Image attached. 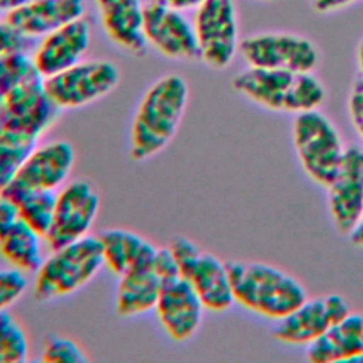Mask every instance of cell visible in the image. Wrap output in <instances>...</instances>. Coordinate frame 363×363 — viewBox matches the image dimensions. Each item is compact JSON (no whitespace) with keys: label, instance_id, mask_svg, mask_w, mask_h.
I'll use <instances>...</instances> for the list:
<instances>
[{"label":"cell","instance_id":"1","mask_svg":"<svg viewBox=\"0 0 363 363\" xmlns=\"http://www.w3.org/2000/svg\"><path fill=\"white\" fill-rule=\"evenodd\" d=\"M189 85L179 74L155 81L142 96L129 132V153L136 162L159 155L172 142L184 116Z\"/></svg>","mask_w":363,"mask_h":363},{"label":"cell","instance_id":"2","mask_svg":"<svg viewBox=\"0 0 363 363\" xmlns=\"http://www.w3.org/2000/svg\"><path fill=\"white\" fill-rule=\"evenodd\" d=\"M234 302L271 320H279L298 308L306 289L291 274L261 261L227 262Z\"/></svg>","mask_w":363,"mask_h":363},{"label":"cell","instance_id":"3","mask_svg":"<svg viewBox=\"0 0 363 363\" xmlns=\"http://www.w3.org/2000/svg\"><path fill=\"white\" fill-rule=\"evenodd\" d=\"M231 85L254 104L275 112L315 111L326 98L323 84L312 72L248 67L234 75Z\"/></svg>","mask_w":363,"mask_h":363},{"label":"cell","instance_id":"4","mask_svg":"<svg viewBox=\"0 0 363 363\" xmlns=\"http://www.w3.org/2000/svg\"><path fill=\"white\" fill-rule=\"evenodd\" d=\"M102 267L104 257L98 237L86 235L51 250L35 272L34 296L47 302L72 295L91 282Z\"/></svg>","mask_w":363,"mask_h":363},{"label":"cell","instance_id":"5","mask_svg":"<svg viewBox=\"0 0 363 363\" xmlns=\"http://www.w3.org/2000/svg\"><path fill=\"white\" fill-rule=\"evenodd\" d=\"M292 142L303 172L316 184L328 187L346 152L335 123L318 109L296 113Z\"/></svg>","mask_w":363,"mask_h":363},{"label":"cell","instance_id":"6","mask_svg":"<svg viewBox=\"0 0 363 363\" xmlns=\"http://www.w3.org/2000/svg\"><path fill=\"white\" fill-rule=\"evenodd\" d=\"M119 77V69L112 61L81 60L75 65L44 78V85L61 111L77 109L111 94L118 86Z\"/></svg>","mask_w":363,"mask_h":363},{"label":"cell","instance_id":"7","mask_svg":"<svg viewBox=\"0 0 363 363\" xmlns=\"http://www.w3.org/2000/svg\"><path fill=\"white\" fill-rule=\"evenodd\" d=\"M194 31L200 60L224 69L238 51V20L234 0H206L196 9Z\"/></svg>","mask_w":363,"mask_h":363},{"label":"cell","instance_id":"8","mask_svg":"<svg viewBox=\"0 0 363 363\" xmlns=\"http://www.w3.org/2000/svg\"><path fill=\"white\" fill-rule=\"evenodd\" d=\"M60 111L45 89L44 78L34 68L1 99L0 126L40 139L55 123Z\"/></svg>","mask_w":363,"mask_h":363},{"label":"cell","instance_id":"9","mask_svg":"<svg viewBox=\"0 0 363 363\" xmlns=\"http://www.w3.org/2000/svg\"><path fill=\"white\" fill-rule=\"evenodd\" d=\"M75 163L74 146L67 140L37 145L16 177L0 191L13 201L30 191H55L69 177Z\"/></svg>","mask_w":363,"mask_h":363},{"label":"cell","instance_id":"10","mask_svg":"<svg viewBox=\"0 0 363 363\" xmlns=\"http://www.w3.org/2000/svg\"><path fill=\"white\" fill-rule=\"evenodd\" d=\"M238 51L248 67L312 72L319 62L315 44L291 33H261L240 41Z\"/></svg>","mask_w":363,"mask_h":363},{"label":"cell","instance_id":"11","mask_svg":"<svg viewBox=\"0 0 363 363\" xmlns=\"http://www.w3.org/2000/svg\"><path fill=\"white\" fill-rule=\"evenodd\" d=\"M101 199L94 186L82 179L65 183L55 194L54 218L44 241L50 250L86 235L98 217Z\"/></svg>","mask_w":363,"mask_h":363},{"label":"cell","instance_id":"12","mask_svg":"<svg viewBox=\"0 0 363 363\" xmlns=\"http://www.w3.org/2000/svg\"><path fill=\"white\" fill-rule=\"evenodd\" d=\"M349 312V302L339 294L306 298L289 315L275 320L271 336L285 345L308 346Z\"/></svg>","mask_w":363,"mask_h":363},{"label":"cell","instance_id":"13","mask_svg":"<svg viewBox=\"0 0 363 363\" xmlns=\"http://www.w3.org/2000/svg\"><path fill=\"white\" fill-rule=\"evenodd\" d=\"M143 34L146 43L172 60L193 61L200 58L193 23L183 11L152 1L143 10Z\"/></svg>","mask_w":363,"mask_h":363},{"label":"cell","instance_id":"14","mask_svg":"<svg viewBox=\"0 0 363 363\" xmlns=\"http://www.w3.org/2000/svg\"><path fill=\"white\" fill-rule=\"evenodd\" d=\"M326 189L333 225L349 235L363 213V149L346 147L340 167Z\"/></svg>","mask_w":363,"mask_h":363},{"label":"cell","instance_id":"15","mask_svg":"<svg viewBox=\"0 0 363 363\" xmlns=\"http://www.w3.org/2000/svg\"><path fill=\"white\" fill-rule=\"evenodd\" d=\"M155 311L167 336L183 343L199 332L206 308L191 284L183 277H176L162 282Z\"/></svg>","mask_w":363,"mask_h":363},{"label":"cell","instance_id":"16","mask_svg":"<svg viewBox=\"0 0 363 363\" xmlns=\"http://www.w3.org/2000/svg\"><path fill=\"white\" fill-rule=\"evenodd\" d=\"M91 43V26L82 16L43 37L33 52L35 71L48 78L81 61Z\"/></svg>","mask_w":363,"mask_h":363},{"label":"cell","instance_id":"17","mask_svg":"<svg viewBox=\"0 0 363 363\" xmlns=\"http://www.w3.org/2000/svg\"><path fill=\"white\" fill-rule=\"evenodd\" d=\"M305 357L312 363L363 360V312H349L320 337L309 343Z\"/></svg>","mask_w":363,"mask_h":363},{"label":"cell","instance_id":"18","mask_svg":"<svg viewBox=\"0 0 363 363\" xmlns=\"http://www.w3.org/2000/svg\"><path fill=\"white\" fill-rule=\"evenodd\" d=\"M82 16V0H31L6 13V20L27 38H34L44 37Z\"/></svg>","mask_w":363,"mask_h":363},{"label":"cell","instance_id":"19","mask_svg":"<svg viewBox=\"0 0 363 363\" xmlns=\"http://www.w3.org/2000/svg\"><path fill=\"white\" fill-rule=\"evenodd\" d=\"M201 299L206 311L225 312L234 303L227 262L201 250L182 274Z\"/></svg>","mask_w":363,"mask_h":363},{"label":"cell","instance_id":"20","mask_svg":"<svg viewBox=\"0 0 363 363\" xmlns=\"http://www.w3.org/2000/svg\"><path fill=\"white\" fill-rule=\"evenodd\" d=\"M106 35L121 48L142 54L147 45L143 34V10L140 0H96Z\"/></svg>","mask_w":363,"mask_h":363},{"label":"cell","instance_id":"21","mask_svg":"<svg viewBox=\"0 0 363 363\" xmlns=\"http://www.w3.org/2000/svg\"><path fill=\"white\" fill-rule=\"evenodd\" d=\"M153 258L143 261L119 277L115 292L116 313L123 318L145 315L155 309L162 281L156 275Z\"/></svg>","mask_w":363,"mask_h":363},{"label":"cell","instance_id":"22","mask_svg":"<svg viewBox=\"0 0 363 363\" xmlns=\"http://www.w3.org/2000/svg\"><path fill=\"white\" fill-rule=\"evenodd\" d=\"M104 265L121 277L132 267L155 257L156 245L126 228H108L99 235Z\"/></svg>","mask_w":363,"mask_h":363},{"label":"cell","instance_id":"23","mask_svg":"<svg viewBox=\"0 0 363 363\" xmlns=\"http://www.w3.org/2000/svg\"><path fill=\"white\" fill-rule=\"evenodd\" d=\"M43 241V235L20 220L0 240V254L10 267L35 274L44 261Z\"/></svg>","mask_w":363,"mask_h":363},{"label":"cell","instance_id":"24","mask_svg":"<svg viewBox=\"0 0 363 363\" xmlns=\"http://www.w3.org/2000/svg\"><path fill=\"white\" fill-rule=\"evenodd\" d=\"M37 145L38 138L0 126V191L16 177Z\"/></svg>","mask_w":363,"mask_h":363},{"label":"cell","instance_id":"25","mask_svg":"<svg viewBox=\"0 0 363 363\" xmlns=\"http://www.w3.org/2000/svg\"><path fill=\"white\" fill-rule=\"evenodd\" d=\"M55 194L54 191H30L16 201L20 220L43 237H45L52 224Z\"/></svg>","mask_w":363,"mask_h":363},{"label":"cell","instance_id":"26","mask_svg":"<svg viewBox=\"0 0 363 363\" xmlns=\"http://www.w3.org/2000/svg\"><path fill=\"white\" fill-rule=\"evenodd\" d=\"M28 337L24 328L6 309L0 312V363H23L28 357Z\"/></svg>","mask_w":363,"mask_h":363},{"label":"cell","instance_id":"27","mask_svg":"<svg viewBox=\"0 0 363 363\" xmlns=\"http://www.w3.org/2000/svg\"><path fill=\"white\" fill-rule=\"evenodd\" d=\"M41 359L47 363H84L88 360L75 340L57 333H50L44 339Z\"/></svg>","mask_w":363,"mask_h":363},{"label":"cell","instance_id":"28","mask_svg":"<svg viewBox=\"0 0 363 363\" xmlns=\"http://www.w3.org/2000/svg\"><path fill=\"white\" fill-rule=\"evenodd\" d=\"M33 69L31 57L26 51L0 55V102Z\"/></svg>","mask_w":363,"mask_h":363},{"label":"cell","instance_id":"29","mask_svg":"<svg viewBox=\"0 0 363 363\" xmlns=\"http://www.w3.org/2000/svg\"><path fill=\"white\" fill-rule=\"evenodd\" d=\"M27 289L26 272L10 267L0 268V312L14 305Z\"/></svg>","mask_w":363,"mask_h":363},{"label":"cell","instance_id":"30","mask_svg":"<svg viewBox=\"0 0 363 363\" xmlns=\"http://www.w3.org/2000/svg\"><path fill=\"white\" fill-rule=\"evenodd\" d=\"M30 38L23 35L6 18L0 20V55L26 51Z\"/></svg>","mask_w":363,"mask_h":363},{"label":"cell","instance_id":"31","mask_svg":"<svg viewBox=\"0 0 363 363\" xmlns=\"http://www.w3.org/2000/svg\"><path fill=\"white\" fill-rule=\"evenodd\" d=\"M347 109L350 121L363 140V78L353 82L347 98Z\"/></svg>","mask_w":363,"mask_h":363},{"label":"cell","instance_id":"32","mask_svg":"<svg viewBox=\"0 0 363 363\" xmlns=\"http://www.w3.org/2000/svg\"><path fill=\"white\" fill-rule=\"evenodd\" d=\"M152 267L162 282L169 281L176 277H180L179 267H177L176 259H174L173 254L170 252L169 247H157L156 248Z\"/></svg>","mask_w":363,"mask_h":363},{"label":"cell","instance_id":"33","mask_svg":"<svg viewBox=\"0 0 363 363\" xmlns=\"http://www.w3.org/2000/svg\"><path fill=\"white\" fill-rule=\"evenodd\" d=\"M20 221L17 203L0 193V240Z\"/></svg>","mask_w":363,"mask_h":363},{"label":"cell","instance_id":"34","mask_svg":"<svg viewBox=\"0 0 363 363\" xmlns=\"http://www.w3.org/2000/svg\"><path fill=\"white\" fill-rule=\"evenodd\" d=\"M311 6L318 13H332L340 10L356 0H309Z\"/></svg>","mask_w":363,"mask_h":363},{"label":"cell","instance_id":"35","mask_svg":"<svg viewBox=\"0 0 363 363\" xmlns=\"http://www.w3.org/2000/svg\"><path fill=\"white\" fill-rule=\"evenodd\" d=\"M164 6H169L172 9L176 10H187V9H197L199 6H201L206 0H156Z\"/></svg>","mask_w":363,"mask_h":363},{"label":"cell","instance_id":"36","mask_svg":"<svg viewBox=\"0 0 363 363\" xmlns=\"http://www.w3.org/2000/svg\"><path fill=\"white\" fill-rule=\"evenodd\" d=\"M350 238V241L357 245V247H363V213L356 224V227L352 230V233L347 235Z\"/></svg>","mask_w":363,"mask_h":363},{"label":"cell","instance_id":"37","mask_svg":"<svg viewBox=\"0 0 363 363\" xmlns=\"http://www.w3.org/2000/svg\"><path fill=\"white\" fill-rule=\"evenodd\" d=\"M31 0H0V13H9L13 11L24 4H27Z\"/></svg>","mask_w":363,"mask_h":363},{"label":"cell","instance_id":"38","mask_svg":"<svg viewBox=\"0 0 363 363\" xmlns=\"http://www.w3.org/2000/svg\"><path fill=\"white\" fill-rule=\"evenodd\" d=\"M356 58H357V65H359V69H360V74H362V78H363V40L357 45Z\"/></svg>","mask_w":363,"mask_h":363},{"label":"cell","instance_id":"39","mask_svg":"<svg viewBox=\"0 0 363 363\" xmlns=\"http://www.w3.org/2000/svg\"><path fill=\"white\" fill-rule=\"evenodd\" d=\"M262 1H271V0H262Z\"/></svg>","mask_w":363,"mask_h":363}]
</instances>
